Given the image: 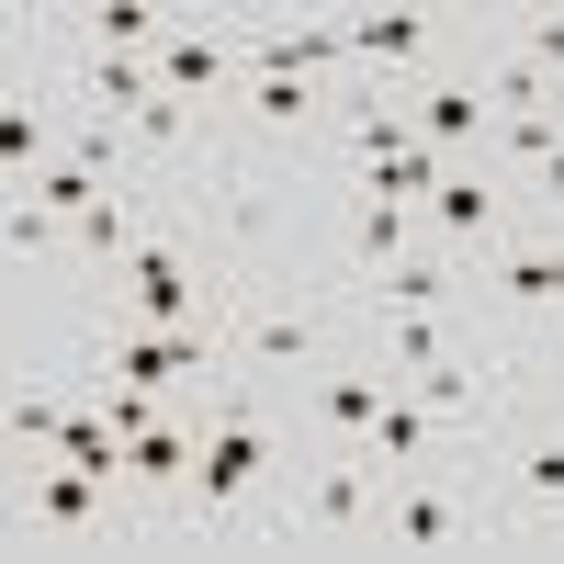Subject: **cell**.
<instances>
[{
  "label": "cell",
  "mask_w": 564,
  "mask_h": 564,
  "mask_svg": "<svg viewBox=\"0 0 564 564\" xmlns=\"http://www.w3.org/2000/svg\"><path fill=\"white\" fill-rule=\"evenodd\" d=\"M361 260H372V271H384V260H406V204H384V193L361 204Z\"/></svg>",
  "instance_id": "4fadbf2b"
},
{
  "label": "cell",
  "mask_w": 564,
  "mask_h": 564,
  "mask_svg": "<svg viewBox=\"0 0 564 564\" xmlns=\"http://www.w3.org/2000/svg\"><path fill=\"white\" fill-rule=\"evenodd\" d=\"M327 417H339V430H372V417H384V384H372V372H339V384H327Z\"/></svg>",
  "instance_id": "5bb4252c"
},
{
  "label": "cell",
  "mask_w": 564,
  "mask_h": 564,
  "mask_svg": "<svg viewBox=\"0 0 564 564\" xmlns=\"http://www.w3.org/2000/svg\"><path fill=\"white\" fill-rule=\"evenodd\" d=\"M350 45H361V57H417V45H430V12H361Z\"/></svg>",
  "instance_id": "ba28073f"
},
{
  "label": "cell",
  "mask_w": 564,
  "mask_h": 564,
  "mask_svg": "<svg viewBox=\"0 0 564 564\" xmlns=\"http://www.w3.org/2000/svg\"><path fill=\"white\" fill-rule=\"evenodd\" d=\"M260 475V430H249V417H226V430L204 441V497H238Z\"/></svg>",
  "instance_id": "3957f363"
},
{
  "label": "cell",
  "mask_w": 564,
  "mask_h": 564,
  "mask_svg": "<svg viewBox=\"0 0 564 564\" xmlns=\"http://www.w3.org/2000/svg\"><path fill=\"white\" fill-rule=\"evenodd\" d=\"M553 135H564L553 113H508V148H520V159H553Z\"/></svg>",
  "instance_id": "cb8c5ba5"
},
{
  "label": "cell",
  "mask_w": 564,
  "mask_h": 564,
  "mask_svg": "<svg viewBox=\"0 0 564 564\" xmlns=\"http://www.w3.org/2000/svg\"><path fill=\"white\" fill-rule=\"evenodd\" d=\"M531 497H564V441H542V452H531Z\"/></svg>",
  "instance_id": "484cf974"
},
{
  "label": "cell",
  "mask_w": 564,
  "mask_h": 564,
  "mask_svg": "<svg viewBox=\"0 0 564 564\" xmlns=\"http://www.w3.org/2000/svg\"><path fill=\"white\" fill-rule=\"evenodd\" d=\"M57 226H68L57 204H34V193H23L12 215H0V238H12V249H45V238H57Z\"/></svg>",
  "instance_id": "d6986e66"
},
{
  "label": "cell",
  "mask_w": 564,
  "mask_h": 564,
  "mask_svg": "<svg viewBox=\"0 0 564 564\" xmlns=\"http://www.w3.org/2000/svg\"><path fill=\"white\" fill-rule=\"evenodd\" d=\"M249 350H260V361H294V350H305V316H260Z\"/></svg>",
  "instance_id": "7402d4cb"
},
{
  "label": "cell",
  "mask_w": 564,
  "mask_h": 564,
  "mask_svg": "<svg viewBox=\"0 0 564 564\" xmlns=\"http://www.w3.org/2000/svg\"><path fill=\"white\" fill-rule=\"evenodd\" d=\"M430 215L452 226V238H497V193H486V181H441Z\"/></svg>",
  "instance_id": "52a82bcc"
},
{
  "label": "cell",
  "mask_w": 564,
  "mask_h": 564,
  "mask_svg": "<svg viewBox=\"0 0 564 564\" xmlns=\"http://www.w3.org/2000/svg\"><path fill=\"white\" fill-rule=\"evenodd\" d=\"M497 294H508V305H553V294H564V249H508Z\"/></svg>",
  "instance_id": "8992f818"
},
{
  "label": "cell",
  "mask_w": 564,
  "mask_h": 564,
  "mask_svg": "<svg viewBox=\"0 0 564 564\" xmlns=\"http://www.w3.org/2000/svg\"><path fill=\"white\" fill-rule=\"evenodd\" d=\"M124 124H135V135H148V148H170V135H181V102H159V90H148V102H135Z\"/></svg>",
  "instance_id": "d4e9b609"
},
{
  "label": "cell",
  "mask_w": 564,
  "mask_h": 564,
  "mask_svg": "<svg viewBox=\"0 0 564 564\" xmlns=\"http://www.w3.org/2000/svg\"><path fill=\"white\" fill-rule=\"evenodd\" d=\"M475 135V90H430L417 102V148H463Z\"/></svg>",
  "instance_id": "8fae6325"
},
{
  "label": "cell",
  "mask_w": 564,
  "mask_h": 564,
  "mask_svg": "<svg viewBox=\"0 0 564 564\" xmlns=\"http://www.w3.org/2000/svg\"><path fill=\"white\" fill-rule=\"evenodd\" d=\"M463 520H452V508L441 497H395V542H452Z\"/></svg>",
  "instance_id": "ac0fdd59"
},
{
  "label": "cell",
  "mask_w": 564,
  "mask_h": 564,
  "mask_svg": "<svg viewBox=\"0 0 564 564\" xmlns=\"http://www.w3.org/2000/svg\"><path fill=\"white\" fill-rule=\"evenodd\" d=\"M181 463H193L181 430H135V441H124V475H181Z\"/></svg>",
  "instance_id": "9a60e30c"
},
{
  "label": "cell",
  "mask_w": 564,
  "mask_h": 564,
  "mask_svg": "<svg viewBox=\"0 0 564 564\" xmlns=\"http://www.w3.org/2000/svg\"><path fill=\"white\" fill-rule=\"evenodd\" d=\"M542 193H564V135H553V159H542Z\"/></svg>",
  "instance_id": "4316f807"
},
{
  "label": "cell",
  "mask_w": 564,
  "mask_h": 564,
  "mask_svg": "<svg viewBox=\"0 0 564 564\" xmlns=\"http://www.w3.org/2000/svg\"><path fill=\"white\" fill-rule=\"evenodd\" d=\"M113 45H124V57H135V45H159V12H148V0H113V12H102V57H113Z\"/></svg>",
  "instance_id": "e0dca14e"
},
{
  "label": "cell",
  "mask_w": 564,
  "mask_h": 564,
  "mask_svg": "<svg viewBox=\"0 0 564 564\" xmlns=\"http://www.w3.org/2000/svg\"><path fill=\"white\" fill-rule=\"evenodd\" d=\"M148 68H159L170 90H204V79L226 68V45H215V34H159V57H148Z\"/></svg>",
  "instance_id": "5b68a950"
},
{
  "label": "cell",
  "mask_w": 564,
  "mask_h": 564,
  "mask_svg": "<svg viewBox=\"0 0 564 564\" xmlns=\"http://www.w3.org/2000/svg\"><path fill=\"white\" fill-rule=\"evenodd\" d=\"M372 441H384V452H430V417H417V406H384V417H372Z\"/></svg>",
  "instance_id": "44dd1931"
},
{
  "label": "cell",
  "mask_w": 564,
  "mask_h": 564,
  "mask_svg": "<svg viewBox=\"0 0 564 564\" xmlns=\"http://www.w3.org/2000/svg\"><path fill=\"white\" fill-rule=\"evenodd\" d=\"M181 372H215L204 327H124V339L102 350V384H181Z\"/></svg>",
  "instance_id": "6da1fadb"
},
{
  "label": "cell",
  "mask_w": 564,
  "mask_h": 564,
  "mask_svg": "<svg viewBox=\"0 0 564 564\" xmlns=\"http://www.w3.org/2000/svg\"><path fill=\"white\" fill-rule=\"evenodd\" d=\"M361 520V463H327L316 475V531H350Z\"/></svg>",
  "instance_id": "7c38bea8"
},
{
  "label": "cell",
  "mask_w": 564,
  "mask_h": 564,
  "mask_svg": "<svg viewBox=\"0 0 564 564\" xmlns=\"http://www.w3.org/2000/svg\"><path fill=\"white\" fill-rule=\"evenodd\" d=\"M417 395H430L441 417H463V406H486V384H475V361H430V384H417Z\"/></svg>",
  "instance_id": "2e32d148"
},
{
  "label": "cell",
  "mask_w": 564,
  "mask_h": 564,
  "mask_svg": "<svg viewBox=\"0 0 564 564\" xmlns=\"http://www.w3.org/2000/svg\"><path fill=\"white\" fill-rule=\"evenodd\" d=\"M135 327H204L193 316V271L170 249H135Z\"/></svg>",
  "instance_id": "7a4b0ae2"
},
{
  "label": "cell",
  "mask_w": 564,
  "mask_h": 564,
  "mask_svg": "<svg viewBox=\"0 0 564 564\" xmlns=\"http://www.w3.org/2000/svg\"><path fill=\"white\" fill-rule=\"evenodd\" d=\"M23 193H34V204H57V215H90V204H102V170H90V159H45Z\"/></svg>",
  "instance_id": "277c9868"
},
{
  "label": "cell",
  "mask_w": 564,
  "mask_h": 564,
  "mask_svg": "<svg viewBox=\"0 0 564 564\" xmlns=\"http://www.w3.org/2000/svg\"><path fill=\"white\" fill-rule=\"evenodd\" d=\"M57 430H68L57 395H12V441H57Z\"/></svg>",
  "instance_id": "ffe728a7"
},
{
  "label": "cell",
  "mask_w": 564,
  "mask_h": 564,
  "mask_svg": "<svg viewBox=\"0 0 564 564\" xmlns=\"http://www.w3.org/2000/svg\"><path fill=\"white\" fill-rule=\"evenodd\" d=\"M90 497H102V475H79V463H68V475H34V508H45L57 531H79V520H90Z\"/></svg>",
  "instance_id": "30bf717a"
},
{
  "label": "cell",
  "mask_w": 564,
  "mask_h": 564,
  "mask_svg": "<svg viewBox=\"0 0 564 564\" xmlns=\"http://www.w3.org/2000/svg\"><path fill=\"white\" fill-rule=\"evenodd\" d=\"M68 226H79V238H90V249H135V238H124V215H113V193H102V204H90V215H68Z\"/></svg>",
  "instance_id": "603a6c76"
},
{
  "label": "cell",
  "mask_w": 564,
  "mask_h": 564,
  "mask_svg": "<svg viewBox=\"0 0 564 564\" xmlns=\"http://www.w3.org/2000/svg\"><path fill=\"white\" fill-rule=\"evenodd\" d=\"M441 294H452V271H441V260H384V305H395V316H430Z\"/></svg>",
  "instance_id": "9c48e42d"
}]
</instances>
